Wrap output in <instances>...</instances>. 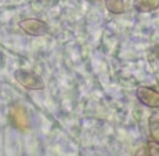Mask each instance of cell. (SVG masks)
Returning <instances> with one entry per match:
<instances>
[{
  "label": "cell",
  "instance_id": "cell-4",
  "mask_svg": "<svg viewBox=\"0 0 159 156\" xmlns=\"http://www.w3.org/2000/svg\"><path fill=\"white\" fill-rule=\"evenodd\" d=\"M136 96L141 104H144L148 108H159V91L151 87H141L137 88Z\"/></svg>",
  "mask_w": 159,
  "mask_h": 156
},
{
  "label": "cell",
  "instance_id": "cell-2",
  "mask_svg": "<svg viewBox=\"0 0 159 156\" xmlns=\"http://www.w3.org/2000/svg\"><path fill=\"white\" fill-rule=\"evenodd\" d=\"M20 28L32 36H43L50 32V26L42 20H36V18H28V20L21 21Z\"/></svg>",
  "mask_w": 159,
  "mask_h": 156
},
{
  "label": "cell",
  "instance_id": "cell-6",
  "mask_svg": "<svg viewBox=\"0 0 159 156\" xmlns=\"http://www.w3.org/2000/svg\"><path fill=\"white\" fill-rule=\"evenodd\" d=\"M105 7L112 14H122L125 11L123 0H105Z\"/></svg>",
  "mask_w": 159,
  "mask_h": 156
},
{
  "label": "cell",
  "instance_id": "cell-8",
  "mask_svg": "<svg viewBox=\"0 0 159 156\" xmlns=\"http://www.w3.org/2000/svg\"><path fill=\"white\" fill-rule=\"evenodd\" d=\"M134 156H152V155H151V152H149L148 145H143L136 151Z\"/></svg>",
  "mask_w": 159,
  "mask_h": 156
},
{
  "label": "cell",
  "instance_id": "cell-1",
  "mask_svg": "<svg viewBox=\"0 0 159 156\" xmlns=\"http://www.w3.org/2000/svg\"><path fill=\"white\" fill-rule=\"evenodd\" d=\"M14 78L22 87L28 88V90H42V88H44V83L42 78L30 71L18 69L14 72Z\"/></svg>",
  "mask_w": 159,
  "mask_h": 156
},
{
  "label": "cell",
  "instance_id": "cell-7",
  "mask_svg": "<svg viewBox=\"0 0 159 156\" xmlns=\"http://www.w3.org/2000/svg\"><path fill=\"white\" fill-rule=\"evenodd\" d=\"M148 128H149V136H151L152 141L159 144V119L157 118L149 119Z\"/></svg>",
  "mask_w": 159,
  "mask_h": 156
},
{
  "label": "cell",
  "instance_id": "cell-5",
  "mask_svg": "<svg viewBox=\"0 0 159 156\" xmlns=\"http://www.w3.org/2000/svg\"><path fill=\"white\" fill-rule=\"evenodd\" d=\"M133 7L139 13H151L159 8V0H134Z\"/></svg>",
  "mask_w": 159,
  "mask_h": 156
},
{
  "label": "cell",
  "instance_id": "cell-9",
  "mask_svg": "<svg viewBox=\"0 0 159 156\" xmlns=\"http://www.w3.org/2000/svg\"><path fill=\"white\" fill-rule=\"evenodd\" d=\"M148 148H149V152H151L152 156H159V144L152 141V142H149Z\"/></svg>",
  "mask_w": 159,
  "mask_h": 156
},
{
  "label": "cell",
  "instance_id": "cell-3",
  "mask_svg": "<svg viewBox=\"0 0 159 156\" xmlns=\"http://www.w3.org/2000/svg\"><path fill=\"white\" fill-rule=\"evenodd\" d=\"M10 120L15 128L21 131H25L29 128V118L26 114V109L22 105L15 104L10 108Z\"/></svg>",
  "mask_w": 159,
  "mask_h": 156
}]
</instances>
